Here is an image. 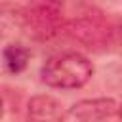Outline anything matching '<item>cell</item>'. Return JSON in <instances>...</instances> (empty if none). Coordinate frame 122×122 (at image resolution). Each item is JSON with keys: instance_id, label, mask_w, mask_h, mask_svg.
<instances>
[{"instance_id": "1", "label": "cell", "mask_w": 122, "mask_h": 122, "mask_svg": "<svg viewBox=\"0 0 122 122\" xmlns=\"http://www.w3.org/2000/svg\"><path fill=\"white\" fill-rule=\"evenodd\" d=\"M42 80L50 88L59 90H74L82 88L93 76L92 61L76 51H65L51 55L42 67Z\"/></svg>"}, {"instance_id": "2", "label": "cell", "mask_w": 122, "mask_h": 122, "mask_svg": "<svg viewBox=\"0 0 122 122\" xmlns=\"http://www.w3.org/2000/svg\"><path fill=\"white\" fill-rule=\"evenodd\" d=\"M118 103L112 97H95L74 103L65 112V122H103L114 116Z\"/></svg>"}, {"instance_id": "3", "label": "cell", "mask_w": 122, "mask_h": 122, "mask_svg": "<svg viewBox=\"0 0 122 122\" xmlns=\"http://www.w3.org/2000/svg\"><path fill=\"white\" fill-rule=\"evenodd\" d=\"M27 122H65L63 105L51 95H34L27 103Z\"/></svg>"}, {"instance_id": "4", "label": "cell", "mask_w": 122, "mask_h": 122, "mask_svg": "<svg viewBox=\"0 0 122 122\" xmlns=\"http://www.w3.org/2000/svg\"><path fill=\"white\" fill-rule=\"evenodd\" d=\"M29 59H30V51L27 46L19 44V42H13V44H8L2 51V61H4V67L11 72V74H17V72H23L29 65Z\"/></svg>"}, {"instance_id": "5", "label": "cell", "mask_w": 122, "mask_h": 122, "mask_svg": "<svg viewBox=\"0 0 122 122\" xmlns=\"http://www.w3.org/2000/svg\"><path fill=\"white\" fill-rule=\"evenodd\" d=\"M0 116H2V101H0Z\"/></svg>"}]
</instances>
